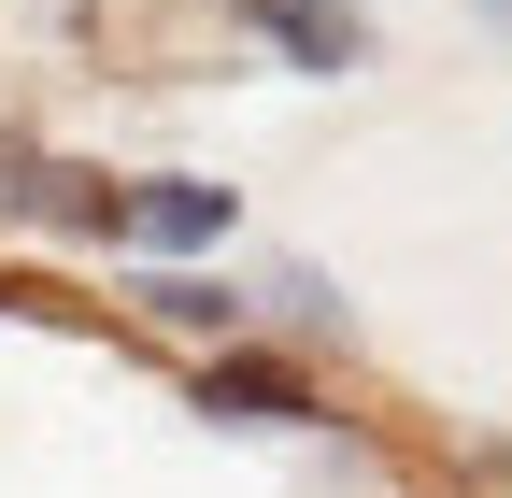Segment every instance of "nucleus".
Returning a JSON list of instances; mask_svg holds the SVG:
<instances>
[{"label": "nucleus", "mask_w": 512, "mask_h": 498, "mask_svg": "<svg viewBox=\"0 0 512 498\" xmlns=\"http://www.w3.org/2000/svg\"><path fill=\"white\" fill-rule=\"evenodd\" d=\"M0 214H15V228H57V242H128V171L0 143Z\"/></svg>", "instance_id": "nucleus-1"}, {"label": "nucleus", "mask_w": 512, "mask_h": 498, "mask_svg": "<svg viewBox=\"0 0 512 498\" xmlns=\"http://www.w3.org/2000/svg\"><path fill=\"white\" fill-rule=\"evenodd\" d=\"M185 399L228 413V427H328V385H313L299 356H271V342H214L185 370Z\"/></svg>", "instance_id": "nucleus-2"}, {"label": "nucleus", "mask_w": 512, "mask_h": 498, "mask_svg": "<svg viewBox=\"0 0 512 498\" xmlns=\"http://www.w3.org/2000/svg\"><path fill=\"white\" fill-rule=\"evenodd\" d=\"M228 228H242V200L214 171H143L128 185V242H143V257H214Z\"/></svg>", "instance_id": "nucleus-3"}, {"label": "nucleus", "mask_w": 512, "mask_h": 498, "mask_svg": "<svg viewBox=\"0 0 512 498\" xmlns=\"http://www.w3.org/2000/svg\"><path fill=\"white\" fill-rule=\"evenodd\" d=\"M256 29H271L299 72H356V57H370V29L342 15V0H256Z\"/></svg>", "instance_id": "nucleus-4"}, {"label": "nucleus", "mask_w": 512, "mask_h": 498, "mask_svg": "<svg viewBox=\"0 0 512 498\" xmlns=\"http://www.w3.org/2000/svg\"><path fill=\"white\" fill-rule=\"evenodd\" d=\"M143 314H157V328H185V342H228V328H256L242 299H228V285H200V271H171V285H143Z\"/></svg>", "instance_id": "nucleus-5"}, {"label": "nucleus", "mask_w": 512, "mask_h": 498, "mask_svg": "<svg viewBox=\"0 0 512 498\" xmlns=\"http://www.w3.org/2000/svg\"><path fill=\"white\" fill-rule=\"evenodd\" d=\"M441 470H456L470 498H512V456H498V442H470V427H441Z\"/></svg>", "instance_id": "nucleus-6"}, {"label": "nucleus", "mask_w": 512, "mask_h": 498, "mask_svg": "<svg viewBox=\"0 0 512 498\" xmlns=\"http://www.w3.org/2000/svg\"><path fill=\"white\" fill-rule=\"evenodd\" d=\"M242 15H256V0H242Z\"/></svg>", "instance_id": "nucleus-7"}]
</instances>
